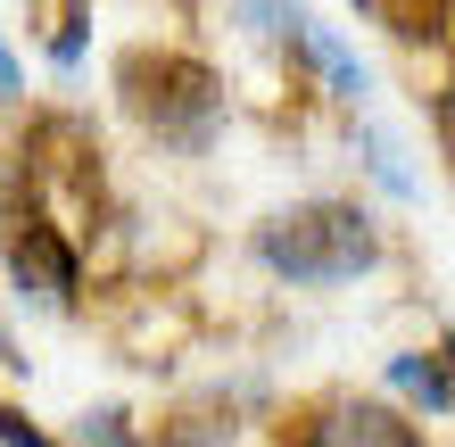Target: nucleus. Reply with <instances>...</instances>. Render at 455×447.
<instances>
[{"label": "nucleus", "mask_w": 455, "mask_h": 447, "mask_svg": "<svg viewBox=\"0 0 455 447\" xmlns=\"http://www.w3.org/2000/svg\"><path fill=\"white\" fill-rule=\"evenodd\" d=\"M389 216L364 191H315L249 224V266L282 291H347L389 266Z\"/></svg>", "instance_id": "nucleus-1"}, {"label": "nucleus", "mask_w": 455, "mask_h": 447, "mask_svg": "<svg viewBox=\"0 0 455 447\" xmlns=\"http://www.w3.org/2000/svg\"><path fill=\"white\" fill-rule=\"evenodd\" d=\"M108 84H116L124 124L157 157H182V166H199V157L224 141V124H232V84H224V67L207 59V50L124 42L116 67H108Z\"/></svg>", "instance_id": "nucleus-2"}, {"label": "nucleus", "mask_w": 455, "mask_h": 447, "mask_svg": "<svg viewBox=\"0 0 455 447\" xmlns=\"http://www.w3.org/2000/svg\"><path fill=\"white\" fill-rule=\"evenodd\" d=\"M0 266H9V299L17 307H42V315H75L84 307V241L59 224V207H17V224L0 232Z\"/></svg>", "instance_id": "nucleus-3"}, {"label": "nucleus", "mask_w": 455, "mask_h": 447, "mask_svg": "<svg viewBox=\"0 0 455 447\" xmlns=\"http://www.w3.org/2000/svg\"><path fill=\"white\" fill-rule=\"evenodd\" d=\"M282 447H439L431 423H414L406 406L364 398V389H323V398L282 414Z\"/></svg>", "instance_id": "nucleus-4"}, {"label": "nucleus", "mask_w": 455, "mask_h": 447, "mask_svg": "<svg viewBox=\"0 0 455 447\" xmlns=\"http://www.w3.org/2000/svg\"><path fill=\"white\" fill-rule=\"evenodd\" d=\"M389 381V406H406L414 423H455V373H447V339H422V348H397L381 364Z\"/></svg>", "instance_id": "nucleus-5"}, {"label": "nucleus", "mask_w": 455, "mask_h": 447, "mask_svg": "<svg viewBox=\"0 0 455 447\" xmlns=\"http://www.w3.org/2000/svg\"><path fill=\"white\" fill-rule=\"evenodd\" d=\"M347 157H356V174H364L389 207H422V166L406 157V141H397L389 124L356 116V124H347Z\"/></svg>", "instance_id": "nucleus-6"}, {"label": "nucleus", "mask_w": 455, "mask_h": 447, "mask_svg": "<svg viewBox=\"0 0 455 447\" xmlns=\"http://www.w3.org/2000/svg\"><path fill=\"white\" fill-rule=\"evenodd\" d=\"M25 9L42 17V67L59 84H75L92 59V0H25Z\"/></svg>", "instance_id": "nucleus-7"}, {"label": "nucleus", "mask_w": 455, "mask_h": 447, "mask_svg": "<svg viewBox=\"0 0 455 447\" xmlns=\"http://www.w3.org/2000/svg\"><path fill=\"white\" fill-rule=\"evenodd\" d=\"M356 9L406 50H447V0H356Z\"/></svg>", "instance_id": "nucleus-8"}, {"label": "nucleus", "mask_w": 455, "mask_h": 447, "mask_svg": "<svg viewBox=\"0 0 455 447\" xmlns=\"http://www.w3.org/2000/svg\"><path fill=\"white\" fill-rule=\"evenodd\" d=\"M67 447H149V431H141V414H132V406L100 398V406H84L67 423Z\"/></svg>", "instance_id": "nucleus-9"}, {"label": "nucleus", "mask_w": 455, "mask_h": 447, "mask_svg": "<svg viewBox=\"0 0 455 447\" xmlns=\"http://www.w3.org/2000/svg\"><path fill=\"white\" fill-rule=\"evenodd\" d=\"M0 447H67V431H50V423H34L9 389H0Z\"/></svg>", "instance_id": "nucleus-10"}, {"label": "nucleus", "mask_w": 455, "mask_h": 447, "mask_svg": "<svg viewBox=\"0 0 455 447\" xmlns=\"http://www.w3.org/2000/svg\"><path fill=\"white\" fill-rule=\"evenodd\" d=\"M0 108H25V59L9 50V25H0Z\"/></svg>", "instance_id": "nucleus-11"}, {"label": "nucleus", "mask_w": 455, "mask_h": 447, "mask_svg": "<svg viewBox=\"0 0 455 447\" xmlns=\"http://www.w3.org/2000/svg\"><path fill=\"white\" fill-rule=\"evenodd\" d=\"M0 373H9V381L34 373V356H25V339H17V323H9V307H0Z\"/></svg>", "instance_id": "nucleus-12"}, {"label": "nucleus", "mask_w": 455, "mask_h": 447, "mask_svg": "<svg viewBox=\"0 0 455 447\" xmlns=\"http://www.w3.org/2000/svg\"><path fill=\"white\" fill-rule=\"evenodd\" d=\"M17 207H34V199H25V182H17V166H9V149H0V232L17 224Z\"/></svg>", "instance_id": "nucleus-13"}]
</instances>
